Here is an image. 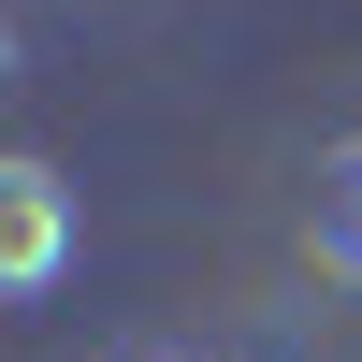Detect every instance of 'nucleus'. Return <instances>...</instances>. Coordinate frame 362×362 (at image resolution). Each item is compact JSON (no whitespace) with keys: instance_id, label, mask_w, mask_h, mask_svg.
<instances>
[{"instance_id":"obj_1","label":"nucleus","mask_w":362,"mask_h":362,"mask_svg":"<svg viewBox=\"0 0 362 362\" xmlns=\"http://www.w3.org/2000/svg\"><path fill=\"white\" fill-rule=\"evenodd\" d=\"M73 189H58V160H0V305H44L58 276H73Z\"/></svg>"},{"instance_id":"obj_2","label":"nucleus","mask_w":362,"mask_h":362,"mask_svg":"<svg viewBox=\"0 0 362 362\" xmlns=\"http://www.w3.org/2000/svg\"><path fill=\"white\" fill-rule=\"evenodd\" d=\"M319 261H334V276H362V145H334V160H319Z\"/></svg>"},{"instance_id":"obj_3","label":"nucleus","mask_w":362,"mask_h":362,"mask_svg":"<svg viewBox=\"0 0 362 362\" xmlns=\"http://www.w3.org/2000/svg\"><path fill=\"white\" fill-rule=\"evenodd\" d=\"M0 87H15V15H0Z\"/></svg>"},{"instance_id":"obj_4","label":"nucleus","mask_w":362,"mask_h":362,"mask_svg":"<svg viewBox=\"0 0 362 362\" xmlns=\"http://www.w3.org/2000/svg\"><path fill=\"white\" fill-rule=\"evenodd\" d=\"M160 362H189V348H160Z\"/></svg>"}]
</instances>
